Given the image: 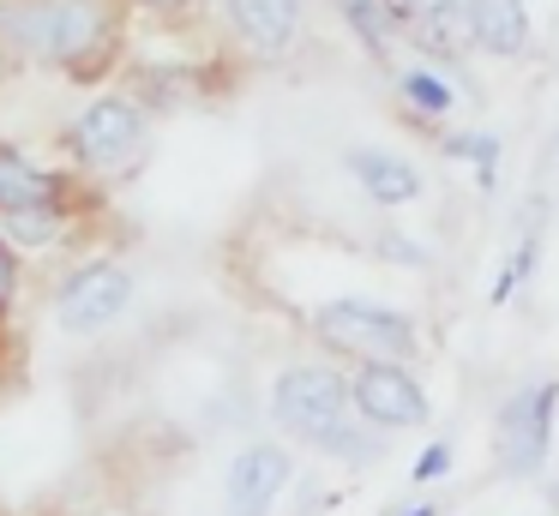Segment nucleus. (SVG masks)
<instances>
[{"instance_id": "1", "label": "nucleus", "mask_w": 559, "mask_h": 516, "mask_svg": "<svg viewBox=\"0 0 559 516\" xmlns=\"http://www.w3.org/2000/svg\"><path fill=\"white\" fill-rule=\"evenodd\" d=\"M265 415L283 444H301V451L325 456V463H343V468L379 463L391 444L385 432H373L355 415L349 372L337 360H289L265 391Z\"/></svg>"}, {"instance_id": "2", "label": "nucleus", "mask_w": 559, "mask_h": 516, "mask_svg": "<svg viewBox=\"0 0 559 516\" xmlns=\"http://www.w3.org/2000/svg\"><path fill=\"white\" fill-rule=\"evenodd\" d=\"M0 43L25 60L91 72L115 43L103 0H0Z\"/></svg>"}, {"instance_id": "3", "label": "nucleus", "mask_w": 559, "mask_h": 516, "mask_svg": "<svg viewBox=\"0 0 559 516\" xmlns=\"http://www.w3.org/2000/svg\"><path fill=\"white\" fill-rule=\"evenodd\" d=\"M307 336H313L325 355L337 360H397V367H415L421 355V324L415 312L391 307V300H373V295H331L307 312Z\"/></svg>"}, {"instance_id": "4", "label": "nucleus", "mask_w": 559, "mask_h": 516, "mask_svg": "<svg viewBox=\"0 0 559 516\" xmlns=\"http://www.w3.org/2000/svg\"><path fill=\"white\" fill-rule=\"evenodd\" d=\"M554 420H559V379H530L499 396L493 408V463L506 480H535L554 456Z\"/></svg>"}, {"instance_id": "5", "label": "nucleus", "mask_w": 559, "mask_h": 516, "mask_svg": "<svg viewBox=\"0 0 559 516\" xmlns=\"http://www.w3.org/2000/svg\"><path fill=\"white\" fill-rule=\"evenodd\" d=\"M151 144V115L133 96H91L67 120V151L85 175H127Z\"/></svg>"}, {"instance_id": "6", "label": "nucleus", "mask_w": 559, "mask_h": 516, "mask_svg": "<svg viewBox=\"0 0 559 516\" xmlns=\"http://www.w3.org/2000/svg\"><path fill=\"white\" fill-rule=\"evenodd\" d=\"M133 271L121 259H85L55 288V331L61 336H103L133 312Z\"/></svg>"}, {"instance_id": "7", "label": "nucleus", "mask_w": 559, "mask_h": 516, "mask_svg": "<svg viewBox=\"0 0 559 516\" xmlns=\"http://www.w3.org/2000/svg\"><path fill=\"white\" fill-rule=\"evenodd\" d=\"M349 396L355 415L373 432H415L433 420V396L415 379V367H397V360H367V367H349Z\"/></svg>"}, {"instance_id": "8", "label": "nucleus", "mask_w": 559, "mask_h": 516, "mask_svg": "<svg viewBox=\"0 0 559 516\" xmlns=\"http://www.w3.org/2000/svg\"><path fill=\"white\" fill-rule=\"evenodd\" d=\"M295 480V451L283 439H247L223 468V504L229 516H271V504Z\"/></svg>"}, {"instance_id": "9", "label": "nucleus", "mask_w": 559, "mask_h": 516, "mask_svg": "<svg viewBox=\"0 0 559 516\" xmlns=\"http://www.w3.org/2000/svg\"><path fill=\"white\" fill-rule=\"evenodd\" d=\"M343 168H349V180L379 204V211H409V204L427 199V175L403 151H385V144H349V151H343Z\"/></svg>"}, {"instance_id": "10", "label": "nucleus", "mask_w": 559, "mask_h": 516, "mask_svg": "<svg viewBox=\"0 0 559 516\" xmlns=\"http://www.w3.org/2000/svg\"><path fill=\"white\" fill-rule=\"evenodd\" d=\"M301 7L307 0H223V19H229L235 43L259 60H283L301 36Z\"/></svg>"}, {"instance_id": "11", "label": "nucleus", "mask_w": 559, "mask_h": 516, "mask_svg": "<svg viewBox=\"0 0 559 516\" xmlns=\"http://www.w3.org/2000/svg\"><path fill=\"white\" fill-rule=\"evenodd\" d=\"M463 19H469V55L523 60L535 48L530 0H463Z\"/></svg>"}, {"instance_id": "12", "label": "nucleus", "mask_w": 559, "mask_h": 516, "mask_svg": "<svg viewBox=\"0 0 559 516\" xmlns=\"http://www.w3.org/2000/svg\"><path fill=\"white\" fill-rule=\"evenodd\" d=\"M67 204V180L55 168L31 163L25 151L0 144V216H19V211H61Z\"/></svg>"}, {"instance_id": "13", "label": "nucleus", "mask_w": 559, "mask_h": 516, "mask_svg": "<svg viewBox=\"0 0 559 516\" xmlns=\"http://www.w3.org/2000/svg\"><path fill=\"white\" fill-rule=\"evenodd\" d=\"M391 84H397V103L409 108L421 127H439V120L457 115V96L463 84L451 79V72L427 67V60H403V67H391Z\"/></svg>"}, {"instance_id": "14", "label": "nucleus", "mask_w": 559, "mask_h": 516, "mask_svg": "<svg viewBox=\"0 0 559 516\" xmlns=\"http://www.w3.org/2000/svg\"><path fill=\"white\" fill-rule=\"evenodd\" d=\"M349 36L379 60V67H397V43H403V24H397V7L391 0H337Z\"/></svg>"}, {"instance_id": "15", "label": "nucleus", "mask_w": 559, "mask_h": 516, "mask_svg": "<svg viewBox=\"0 0 559 516\" xmlns=\"http://www.w3.org/2000/svg\"><path fill=\"white\" fill-rule=\"evenodd\" d=\"M439 151L451 156V163H469L475 180H481V192H493L499 180V163H506V139L487 127H457V132H439Z\"/></svg>"}, {"instance_id": "16", "label": "nucleus", "mask_w": 559, "mask_h": 516, "mask_svg": "<svg viewBox=\"0 0 559 516\" xmlns=\"http://www.w3.org/2000/svg\"><path fill=\"white\" fill-rule=\"evenodd\" d=\"M535 264H542V228L530 223V228L518 235V247H511L506 259H499V276H493V288H487V300H493V307L518 300V295H523V283L535 276Z\"/></svg>"}, {"instance_id": "17", "label": "nucleus", "mask_w": 559, "mask_h": 516, "mask_svg": "<svg viewBox=\"0 0 559 516\" xmlns=\"http://www.w3.org/2000/svg\"><path fill=\"white\" fill-rule=\"evenodd\" d=\"M0 235L13 240V247H55L67 235V204L61 211H19V216H0Z\"/></svg>"}, {"instance_id": "18", "label": "nucleus", "mask_w": 559, "mask_h": 516, "mask_svg": "<svg viewBox=\"0 0 559 516\" xmlns=\"http://www.w3.org/2000/svg\"><path fill=\"white\" fill-rule=\"evenodd\" d=\"M451 468H457V451H451L445 439H433V444H427V451L409 463V480H415V487H433V480L451 475Z\"/></svg>"}, {"instance_id": "19", "label": "nucleus", "mask_w": 559, "mask_h": 516, "mask_svg": "<svg viewBox=\"0 0 559 516\" xmlns=\"http://www.w3.org/2000/svg\"><path fill=\"white\" fill-rule=\"evenodd\" d=\"M13 307H19V247L0 235V331L13 324Z\"/></svg>"}, {"instance_id": "20", "label": "nucleus", "mask_w": 559, "mask_h": 516, "mask_svg": "<svg viewBox=\"0 0 559 516\" xmlns=\"http://www.w3.org/2000/svg\"><path fill=\"white\" fill-rule=\"evenodd\" d=\"M379 252H385V259H397V264H427V247L403 240L397 228H385V235H379Z\"/></svg>"}, {"instance_id": "21", "label": "nucleus", "mask_w": 559, "mask_h": 516, "mask_svg": "<svg viewBox=\"0 0 559 516\" xmlns=\"http://www.w3.org/2000/svg\"><path fill=\"white\" fill-rule=\"evenodd\" d=\"M139 7H151V12H187L193 0H139Z\"/></svg>"}, {"instance_id": "22", "label": "nucleus", "mask_w": 559, "mask_h": 516, "mask_svg": "<svg viewBox=\"0 0 559 516\" xmlns=\"http://www.w3.org/2000/svg\"><path fill=\"white\" fill-rule=\"evenodd\" d=\"M397 516H439V504H409V511H397Z\"/></svg>"}]
</instances>
